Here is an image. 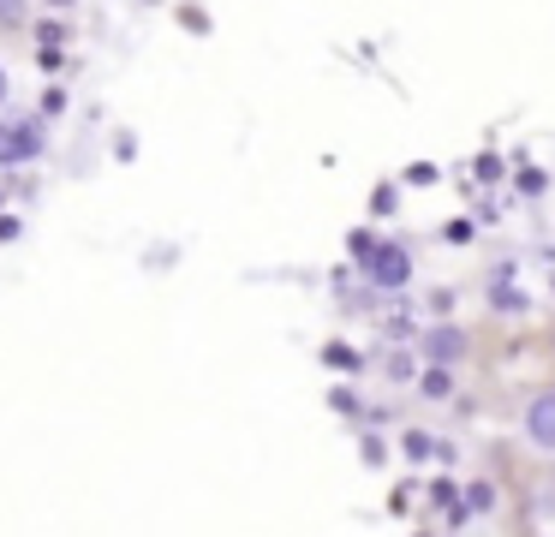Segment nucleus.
I'll return each mask as SVG.
<instances>
[{
	"label": "nucleus",
	"mask_w": 555,
	"mask_h": 537,
	"mask_svg": "<svg viewBox=\"0 0 555 537\" xmlns=\"http://www.w3.org/2000/svg\"><path fill=\"white\" fill-rule=\"evenodd\" d=\"M460 508H466V513H490V508H495V484H483V477H478V484H466Z\"/></svg>",
	"instance_id": "9d476101"
},
{
	"label": "nucleus",
	"mask_w": 555,
	"mask_h": 537,
	"mask_svg": "<svg viewBox=\"0 0 555 537\" xmlns=\"http://www.w3.org/2000/svg\"><path fill=\"white\" fill-rule=\"evenodd\" d=\"M30 18V0H0V30H18Z\"/></svg>",
	"instance_id": "9b49d317"
},
{
	"label": "nucleus",
	"mask_w": 555,
	"mask_h": 537,
	"mask_svg": "<svg viewBox=\"0 0 555 537\" xmlns=\"http://www.w3.org/2000/svg\"><path fill=\"white\" fill-rule=\"evenodd\" d=\"M526 442L538 453H555V388H538L526 400Z\"/></svg>",
	"instance_id": "39448f33"
},
{
	"label": "nucleus",
	"mask_w": 555,
	"mask_h": 537,
	"mask_svg": "<svg viewBox=\"0 0 555 537\" xmlns=\"http://www.w3.org/2000/svg\"><path fill=\"white\" fill-rule=\"evenodd\" d=\"M371 209H376V215H395V209H400V191H395V186H376V191H371Z\"/></svg>",
	"instance_id": "ddd939ff"
},
{
	"label": "nucleus",
	"mask_w": 555,
	"mask_h": 537,
	"mask_svg": "<svg viewBox=\"0 0 555 537\" xmlns=\"http://www.w3.org/2000/svg\"><path fill=\"white\" fill-rule=\"evenodd\" d=\"M37 114H42V119H61V114H66V90H49V95H42Z\"/></svg>",
	"instance_id": "2eb2a0df"
},
{
	"label": "nucleus",
	"mask_w": 555,
	"mask_h": 537,
	"mask_svg": "<svg viewBox=\"0 0 555 537\" xmlns=\"http://www.w3.org/2000/svg\"><path fill=\"white\" fill-rule=\"evenodd\" d=\"M519 191H526V197H538V191H543V174H538V167H519Z\"/></svg>",
	"instance_id": "dca6fc26"
},
{
	"label": "nucleus",
	"mask_w": 555,
	"mask_h": 537,
	"mask_svg": "<svg viewBox=\"0 0 555 537\" xmlns=\"http://www.w3.org/2000/svg\"><path fill=\"white\" fill-rule=\"evenodd\" d=\"M436 448H442V436H430V430H406V436H400V453H406L412 465L436 460Z\"/></svg>",
	"instance_id": "6e6552de"
},
{
	"label": "nucleus",
	"mask_w": 555,
	"mask_h": 537,
	"mask_svg": "<svg viewBox=\"0 0 555 537\" xmlns=\"http://www.w3.org/2000/svg\"><path fill=\"white\" fill-rule=\"evenodd\" d=\"M0 203H7V191H0Z\"/></svg>",
	"instance_id": "5701e85b"
},
{
	"label": "nucleus",
	"mask_w": 555,
	"mask_h": 537,
	"mask_svg": "<svg viewBox=\"0 0 555 537\" xmlns=\"http://www.w3.org/2000/svg\"><path fill=\"white\" fill-rule=\"evenodd\" d=\"M418 394H424V400H454V370L424 365V370H418Z\"/></svg>",
	"instance_id": "423d86ee"
},
{
	"label": "nucleus",
	"mask_w": 555,
	"mask_h": 537,
	"mask_svg": "<svg viewBox=\"0 0 555 537\" xmlns=\"http://www.w3.org/2000/svg\"><path fill=\"white\" fill-rule=\"evenodd\" d=\"M323 365H328V370H347V376H359L371 358H364L359 346H347V341H328V346H323Z\"/></svg>",
	"instance_id": "0eeeda50"
},
{
	"label": "nucleus",
	"mask_w": 555,
	"mask_h": 537,
	"mask_svg": "<svg viewBox=\"0 0 555 537\" xmlns=\"http://www.w3.org/2000/svg\"><path fill=\"white\" fill-rule=\"evenodd\" d=\"M383 376L388 382H418V353H406V346L383 353Z\"/></svg>",
	"instance_id": "1a4fd4ad"
},
{
	"label": "nucleus",
	"mask_w": 555,
	"mask_h": 537,
	"mask_svg": "<svg viewBox=\"0 0 555 537\" xmlns=\"http://www.w3.org/2000/svg\"><path fill=\"white\" fill-rule=\"evenodd\" d=\"M478 179H502V155H478Z\"/></svg>",
	"instance_id": "6ab92c4d"
},
{
	"label": "nucleus",
	"mask_w": 555,
	"mask_h": 537,
	"mask_svg": "<svg viewBox=\"0 0 555 537\" xmlns=\"http://www.w3.org/2000/svg\"><path fill=\"white\" fill-rule=\"evenodd\" d=\"M37 66H42V72H61V66H66V54H61V48H42Z\"/></svg>",
	"instance_id": "a211bd4d"
},
{
	"label": "nucleus",
	"mask_w": 555,
	"mask_h": 537,
	"mask_svg": "<svg viewBox=\"0 0 555 537\" xmlns=\"http://www.w3.org/2000/svg\"><path fill=\"white\" fill-rule=\"evenodd\" d=\"M359 453H364V465H383L388 460V448H383V436H376V430H364V436H359Z\"/></svg>",
	"instance_id": "f8f14e48"
},
{
	"label": "nucleus",
	"mask_w": 555,
	"mask_h": 537,
	"mask_svg": "<svg viewBox=\"0 0 555 537\" xmlns=\"http://www.w3.org/2000/svg\"><path fill=\"white\" fill-rule=\"evenodd\" d=\"M49 155V119L42 114H0V167H37Z\"/></svg>",
	"instance_id": "f257e3e1"
},
{
	"label": "nucleus",
	"mask_w": 555,
	"mask_h": 537,
	"mask_svg": "<svg viewBox=\"0 0 555 537\" xmlns=\"http://www.w3.org/2000/svg\"><path fill=\"white\" fill-rule=\"evenodd\" d=\"M418 358L424 365H442V370H454V365H466V353H472V329L466 322H430V329H418Z\"/></svg>",
	"instance_id": "7ed1b4c3"
},
{
	"label": "nucleus",
	"mask_w": 555,
	"mask_h": 537,
	"mask_svg": "<svg viewBox=\"0 0 555 537\" xmlns=\"http://www.w3.org/2000/svg\"><path fill=\"white\" fill-rule=\"evenodd\" d=\"M483 305H490L495 317H526V310H531V293L514 281V263H495V274H490V293H483Z\"/></svg>",
	"instance_id": "20e7f679"
},
{
	"label": "nucleus",
	"mask_w": 555,
	"mask_h": 537,
	"mask_svg": "<svg viewBox=\"0 0 555 537\" xmlns=\"http://www.w3.org/2000/svg\"><path fill=\"white\" fill-rule=\"evenodd\" d=\"M328 406H335V412H359V400H352V388H328Z\"/></svg>",
	"instance_id": "f3484780"
},
{
	"label": "nucleus",
	"mask_w": 555,
	"mask_h": 537,
	"mask_svg": "<svg viewBox=\"0 0 555 537\" xmlns=\"http://www.w3.org/2000/svg\"><path fill=\"white\" fill-rule=\"evenodd\" d=\"M49 7H73V0H49Z\"/></svg>",
	"instance_id": "412c9836"
},
{
	"label": "nucleus",
	"mask_w": 555,
	"mask_h": 537,
	"mask_svg": "<svg viewBox=\"0 0 555 537\" xmlns=\"http://www.w3.org/2000/svg\"><path fill=\"white\" fill-rule=\"evenodd\" d=\"M550 353H555V329H550Z\"/></svg>",
	"instance_id": "4be33fe9"
},
{
	"label": "nucleus",
	"mask_w": 555,
	"mask_h": 537,
	"mask_svg": "<svg viewBox=\"0 0 555 537\" xmlns=\"http://www.w3.org/2000/svg\"><path fill=\"white\" fill-rule=\"evenodd\" d=\"M359 274H364V286H376L383 298L406 293L412 286V245L406 239H376L371 257H359Z\"/></svg>",
	"instance_id": "f03ea898"
},
{
	"label": "nucleus",
	"mask_w": 555,
	"mask_h": 537,
	"mask_svg": "<svg viewBox=\"0 0 555 537\" xmlns=\"http://www.w3.org/2000/svg\"><path fill=\"white\" fill-rule=\"evenodd\" d=\"M7 95H13V78H7V66H0V107H7Z\"/></svg>",
	"instance_id": "aec40b11"
},
{
	"label": "nucleus",
	"mask_w": 555,
	"mask_h": 537,
	"mask_svg": "<svg viewBox=\"0 0 555 537\" xmlns=\"http://www.w3.org/2000/svg\"><path fill=\"white\" fill-rule=\"evenodd\" d=\"M424 305H430V310H436V322H448V310H454V293H448V286H436V293H430V298H424Z\"/></svg>",
	"instance_id": "4468645a"
}]
</instances>
